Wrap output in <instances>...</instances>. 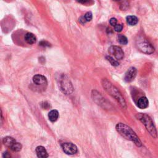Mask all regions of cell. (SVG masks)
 I'll return each instance as SVG.
<instances>
[{"instance_id": "16", "label": "cell", "mask_w": 158, "mask_h": 158, "mask_svg": "<svg viewBox=\"0 0 158 158\" xmlns=\"http://www.w3.org/2000/svg\"><path fill=\"white\" fill-rule=\"evenodd\" d=\"M117 39L119 43L122 45H126L128 43V40L127 37L123 35H119L117 36Z\"/></svg>"}, {"instance_id": "9", "label": "cell", "mask_w": 158, "mask_h": 158, "mask_svg": "<svg viewBox=\"0 0 158 158\" xmlns=\"http://www.w3.org/2000/svg\"><path fill=\"white\" fill-rule=\"evenodd\" d=\"M33 82L36 85H45L47 84V80L42 75H35L33 77Z\"/></svg>"}, {"instance_id": "18", "label": "cell", "mask_w": 158, "mask_h": 158, "mask_svg": "<svg viewBox=\"0 0 158 158\" xmlns=\"http://www.w3.org/2000/svg\"><path fill=\"white\" fill-rule=\"evenodd\" d=\"M106 59H107V60L108 61L110 62V63L112 65H113V66H118L119 65V62L117 61L114 59L113 57L109 56H106Z\"/></svg>"}, {"instance_id": "23", "label": "cell", "mask_w": 158, "mask_h": 158, "mask_svg": "<svg viewBox=\"0 0 158 158\" xmlns=\"http://www.w3.org/2000/svg\"><path fill=\"white\" fill-rule=\"evenodd\" d=\"M3 158H12L11 155L8 152L4 153L3 155Z\"/></svg>"}, {"instance_id": "15", "label": "cell", "mask_w": 158, "mask_h": 158, "mask_svg": "<svg viewBox=\"0 0 158 158\" xmlns=\"http://www.w3.org/2000/svg\"><path fill=\"white\" fill-rule=\"evenodd\" d=\"M127 22L128 25L131 26H135V25L138 23V19L135 16H128L126 18Z\"/></svg>"}, {"instance_id": "11", "label": "cell", "mask_w": 158, "mask_h": 158, "mask_svg": "<svg viewBox=\"0 0 158 158\" xmlns=\"http://www.w3.org/2000/svg\"><path fill=\"white\" fill-rule=\"evenodd\" d=\"M137 105H138V107L140 108V109H146L149 105L148 99L145 97H141L138 99V103H137Z\"/></svg>"}, {"instance_id": "19", "label": "cell", "mask_w": 158, "mask_h": 158, "mask_svg": "<svg viewBox=\"0 0 158 158\" xmlns=\"http://www.w3.org/2000/svg\"><path fill=\"white\" fill-rule=\"evenodd\" d=\"M84 17L86 20V22L91 21V19H92V13L91 12H88L85 14Z\"/></svg>"}, {"instance_id": "17", "label": "cell", "mask_w": 158, "mask_h": 158, "mask_svg": "<svg viewBox=\"0 0 158 158\" xmlns=\"http://www.w3.org/2000/svg\"><path fill=\"white\" fill-rule=\"evenodd\" d=\"M11 150H12L13 151L19 152L21 150L22 145L19 143L16 142L13 145H12V147L11 148Z\"/></svg>"}, {"instance_id": "2", "label": "cell", "mask_w": 158, "mask_h": 158, "mask_svg": "<svg viewBox=\"0 0 158 158\" xmlns=\"http://www.w3.org/2000/svg\"><path fill=\"white\" fill-rule=\"evenodd\" d=\"M102 85L103 88L105 89L107 92L113 98H114L118 101L120 106L123 108L127 107L126 102L125 101L121 93L120 92L119 90L115 86L112 84L110 82L107 80L106 79H103L102 80Z\"/></svg>"}, {"instance_id": "5", "label": "cell", "mask_w": 158, "mask_h": 158, "mask_svg": "<svg viewBox=\"0 0 158 158\" xmlns=\"http://www.w3.org/2000/svg\"><path fill=\"white\" fill-rule=\"evenodd\" d=\"M136 45L139 50L147 55H150L155 51V48L153 46L142 36H139L136 40Z\"/></svg>"}, {"instance_id": "22", "label": "cell", "mask_w": 158, "mask_h": 158, "mask_svg": "<svg viewBox=\"0 0 158 158\" xmlns=\"http://www.w3.org/2000/svg\"><path fill=\"white\" fill-rule=\"evenodd\" d=\"M49 45L50 44L48 43L47 41H41L40 43V45L42 46V47H49Z\"/></svg>"}, {"instance_id": "10", "label": "cell", "mask_w": 158, "mask_h": 158, "mask_svg": "<svg viewBox=\"0 0 158 158\" xmlns=\"http://www.w3.org/2000/svg\"><path fill=\"white\" fill-rule=\"evenodd\" d=\"M36 153L38 158H48V154L46 149L42 146H38L36 148Z\"/></svg>"}, {"instance_id": "1", "label": "cell", "mask_w": 158, "mask_h": 158, "mask_svg": "<svg viewBox=\"0 0 158 158\" xmlns=\"http://www.w3.org/2000/svg\"><path fill=\"white\" fill-rule=\"evenodd\" d=\"M115 128L119 134L122 135L124 138L133 141L137 147H140L142 146V143L138 136L136 135L134 130L126 124L119 123L116 125Z\"/></svg>"}, {"instance_id": "7", "label": "cell", "mask_w": 158, "mask_h": 158, "mask_svg": "<svg viewBox=\"0 0 158 158\" xmlns=\"http://www.w3.org/2000/svg\"><path fill=\"white\" fill-rule=\"evenodd\" d=\"M109 52L111 55H113L116 59L119 60L122 59L124 56V53L122 48L117 46H111L109 48Z\"/></svg>"}, {"instance_id": "12", "label": "cell", "mask_w": 158, "mask_h": 158, "mask_svg": "<svg viewBox=\"0 0 158 158\" xmlns=\"http://www.w3.org/2000/svg\"><path fill=\"white\" fill-rule=\"evenodd\" d=\"M24 38L26 42L30 45L34 44L36 41V38L35 35L34 34H32V33L30 32L27 33V34L25 35Z\"/></svg>"}, {"instance_id": "21", "label": "cell", "mask_w": 158, "mask_h": 158, "mask_svg": "<svg viewBox=\"0 0 158 158\" xmlns=\"http://www.w3.org/2000/svg\"><path fill=\"white\" fill-rule=\"evenodd\" d=\"M109 23H110V24L111 25V26H116V25H117V19H116L115 18H111V19H110V20H109Z\"/></svg>"}, {"instance_id": "6", "label": "cell", "mask_w": 158, "mask_h": 158, "mask_svg": "<svg viewBox=\"0 0 158 158\" xmlns=\"http://www.w3.org/2000/svg\"><path fill=\"white\" fill-rule=\"evenodd\" d=\"M62 150L67 155H72L77 153V148L74 144L72 143H64L61 144Z\"/></svg>"}, {"instance_id": "3", "label": "cell", "mask_w": 158, "mask_h": 158, "mask_svg": "<svg viewBox=\"0 0 158 158\" xmlns=\"http://www.w3.org/2000/svg\"><path fill=\"white\" fill-rule=\"evenodd\" d=\"M136 117L143 124L145 127H146L147 130L149 132V134L153 137H154V138H157V131L151 117L147 114L142 113L137 114Z\"/></svg>"}, {"instance_id": "20", "label": "cell", "mask_w": 158, "mask_h": 158, "mask_svg": "<svg viewBox=\"0 0 158 158\" xmlns=\"http://www.w3.org/2000/svg\"><path fill=\"white\" fill-rule=\"evenodd\" d=\"M123 29V26L122 24H117L114 27V30L117 32H120Z\"/></svg>"}, {"instance_id": "4", "label": "cell", "mask_w": 158, "mask_h": 158, "mask_svg": "<svg viewBox=\"0 0 158 158\" xmlns=\"http://www.w3.org/2000/svg\"><path fill=\"white\" fill-rule=\"evenodd\" d=\"M61 90L65 95H70L73 91V86L69 78L64 74L60 75L57 78Z\"/></svg>"}, {"instance_id": "8", "label": "cell", "mask_w": 158, "mask_h": 158, "mask_svg": "<svg viewBox=\"0 0 158 158\" xmlns=\"http://www.w3.org/2000/svg\"><path fill=\"white\" fill-rule=\"evenodd\" d=\"M137 70L136 68L132 67L128 69L127 72L126 73L124 77V80L127 82H130L133 81L135 79L136 76Z\"/></svg>"}, {"instance_id": "24", "label": "cell", "mask_w": 158, "mask_h": 158, "mask_svg": "<svg viewBox=\"0 0 158 158\" xmlns=\"http://www.w3.org/2000/svg\"><path fill=\"white\" fill-rule=\"evenodd\" d=\"M79 21H80V22L82 24H85L86 22V20L84 17V16H82V17L79 19Z\"/></svg>"}, {"instance_id": "13", "label": "cell", "mask_w": 158, "mask_h": 158, "mask_svg": "<svg viewBox=\"0 0 158 158\" xmlns=\"http://www.w3.org/2000/svg\"><path fill=\"white\" fill-rule=\"evenodd\" d=\"M59 117V113L57 110H52L49 113L48 118L52 122H55Z\"/></svg>"}, {"instance_id": "14", "label": "cell", "mask_w": 158, "mask_h": 158, "mask_svg": "<svg viewBox=\"0 0 158 158\" xmlns=\"http://www.w3.org/2000/svg\"><path fill=\"white\" fill-rule=\"evenodd\" d=\"M16 142V140L11 136H6L3 140L4 144L10 148L12 147V145H13Z\"/></svg>"}]
</instances>
